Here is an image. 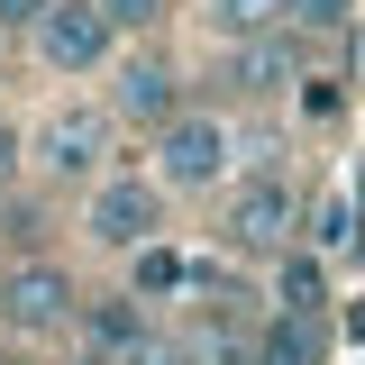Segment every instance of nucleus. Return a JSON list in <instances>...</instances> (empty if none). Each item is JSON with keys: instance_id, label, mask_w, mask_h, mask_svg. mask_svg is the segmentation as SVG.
<instances>
[{"instance_id": "6e6552de", "label": "nucleus", "mask_w": 365, "mask_h": 365, "mask_svg": "<svg viewBox=\"0 0 365 365\" xmlns=\"http://www.w3.org/2000/svg\"><path fill=\"white\" fill-rule=\"evenodd\" d=\"M302 73V37L283 28V37H247V46H228V73L220 83L237 91V101H265V91H283Z\"/></svg>"}, {"instance_id": "a211bd4d", "label": "nucleus", "mask_w": 365, "mask_h": 365, "mask_svg": "<svg viewBox=\"0 0 365 365\" xmlns=\"http://www.w3.org/2000/svg\"><path fill=\"white\" fill-rule=\"evenodd\" d=\"M46 19V0H0V28H37Z\"/></svg>"}, {"instance_id": "f8f14e48", "label": "nucleus", "mask_w": 365, "mask_h": 365, "mask_svg": "<svg viewBox=\"0 0 365 365\" xmlns=\"http://www.w3.org/2000/svg\"><path fill=\"white\" fill-rule=\"evenodd\" d=\"M302 220H311L302 237H311L319 256H356V201H347V192H319V201L302 210Z\"/></svg>"}, {"instance_id": "20e7f679", "label": "nucleus", "mask_w": 365, "mask_h": 365, "mask_svg": "<svg viewBox=\"0 0 365 365\" xmlns=\"http://www.w3.org/2000/svg\"><path fill=\"white\" fill-rule=\"evenodd\" d=\"M292 220H302V201H292V182L274 174H256V182H237V192H228V247H237V256H283V237H292Z\"/></svg>"}, {"instance_id": "f3484780", "label": "nucleus", "mask_w": 365, "mask_h": 365, "mask_svg": "<svg viewBox=\"0 0 365 365\" xmlns=\"http://www.w3.org/2000/svg\"><path fill=\"white\" fill-rule=\"evenodd\" d=\"M19 174H28V137H19V128H9V119H0V192H9V182H19Z\"/></svg>"}, {"instance_id": "dca6fc26", "label": "nucleus", "mask_w": 365, "mask_h": 365, "mask_svg": "<svg viewBox=\"0 0 365 365\" xmlns=\"http://www.w3.org/2000/svg\"><path fill=\"white\" fill-rule=\"evenodd\" d=\"M101 19H110V28H155L165 0H101Z\"/></svg>"}, {"instance_id": "f257e3e1", "label": "nucleus", "mask_w": 365, "mask_h": 365, "mask_svg": "<svg viewBox=\"0 0 365 365\" xmlns=\"http://www.w3.org/2000/svg\"><path fill=\"white\" fill-rule=\"evenodd\" d=\"M228 165H237V137L210 110H174L155 128V182L165 192H210V182H228Z\"/></svg>"}, {"instance_id": "423d86ee", "label": "nucleus", "mask_w": 365, "mask_h": 365, "mask_svg": "<svg viewBox=\"0 0 365 365\" xmlns=\"http://www.w3.org/2000/svg\"><path fill=\"white\" fill-rule=\"evenodd\" d=\"M37 37V55L55 64V73H101L110 64V19H101V0H46V19L28 28Z\"/></svg>"}, {"instance_id": "9d476101", "label": "nucleus", "mask_w": 365, "mask_h": 365, "mask_svg": "<svg viewBox=\"0 0 365 365\" xmlns=\"http://www.w3.org/2000/svg\"><path fill=\"white\" fill-rule=\"evenodd\" d=\"M210 28H220L228 46H247V37H283V28H292V0H210Z\"/></svg>"}, {"instance_id": "6ab92c4d", "label": "nucleus", "mask_w": 365, "mask_h": 365, "mask_svg": "<svg viewBox=\"0 0 365 365\" xmlns=\"http://www.w3.org/2000/svg\"><path fill=\"white\" fill-rule=\"evenodd\" d=\"M83 365H119V356H101V347H91V356H83Z\"/></svg>"}, {"instance_id": "7ed1b4c3", "label": "nucleus", "mask_w": 365, "mask_h": 365, "mask_svg": "<svg viewBox=\"0 0 365 365\" xmlns=\"http://www.w3.org/2000/svg\"><path fill=\"white\" fill-rule=\"evenodd\" d=\"M28 165L46 182H101V165H110V110H55L28 137Z\"/></svg>"}, {"instance_id": "f03ea898", "label": "nucleus", "mask_w": 365, "mask_h": 365, "mask_svg": "<svg viewBox=\"0 0 365 365\" xmlns=\"http://www.w3.org/2000/svg\"><path fill=\"white\" fill-rule=\"evenodd\" d=\"M83 228L101 237V247H119V256L155 247V237H165V182H146V174H101V182H91Z\"/></svg>"}, {"instance_id": "ddd939ff", "label": "nucleus", "mask_w": 365, "mask_h": 365, "mask_svg": "<svg viewBox=\"0 0 365 365\" xmlns=\"http://www.w3.org/2000/svg\"><path fill=\"white\" fill-rule=\"evenodd\" d=\"M182 283H192V256H182V247H165V237L137 247V302H146V292H182Z\"/></svg>"}, {"instance_id": "9b49d317", "label": "nucleus", "mask_w": 365, "mask_h": 365, "mask_svg": "<svg viewBox=\"0 0 365 365\" xmlns=\"http://www.w3.org/2000/svg\"><path fill=\"white\" fill-rule=\"evenodd\" d=\"M83 329H91L101 356H119V347L146 338V302H137V292H110V302H91V311H83Z\"/></svg>"}, {"instance_id": "39448f33", "label": "nucleus", "mask_w": 365, "mask_h": 365, "mask_svg": "<svg viewBox=\"0 0 365 365\" xmlns=\"http://www.w3.org/2000/svg\"><path fill=\"white\" fill-rule=\"evenodd\" d=\"M0 319L19 338H55L64 319H83V292H73L64 265H9L0 274Z\"/></svg>"}, {"instance_id": "4468645a", "label": "nucleus", "mask_w": 365, "mask_h": 365, "mask_svg": "<svg viewBox=\"0 0 365 365\" xmlns=\"http://www.w3.org/2000/svg\"><path fill=\"white\" fill-rule=\"evenodd\" d=\"M319 283H329V265H319V256H292V265H283V311L319 319Z\"/></svg>"}, {"instance_id": "0eeeda50", "label": "nucleus", "mask_w": 365, "mask_h": 365, "mask_svg": "<svg viewBox=\"0 0 365 365\" xmlns=\"http://www.w3.org/2000/svg\"><path fill=\"white\" fill-rule=\"evenodd\" d=\"M182 110V83L165 55H128L119 73H110V119H128V128H165Z\"/></svg>"}, {"instance_id": "1a4fd4ad", "label": "nucleus", "mask_w": 365, "mask_h": 365, "mask_svg": "<svg viewBox=\"0 0 365 365\" xmlns=\"http://www.w3.org/2000/svg\"><path fill=\"white\" fill-rule=\"evenodd\" d=\"M247 365H329V338H319V319L274 311V319L247 329Z\"/></svg>"}, {"instance_id": "2eb2a0df", "label": "nucleus", "mask_w": 365, "mask_h": 365, "mask_svg": "<svg viewBox=\"0 0 365 365\" xmlns=\"http://www.w3.org/2000/svg\"><path fill=\"white\" fill-rule=\"evenodd\" d=\"M319 28H347V0H292V37H319Z\"/></svg>"}]
</instances>
